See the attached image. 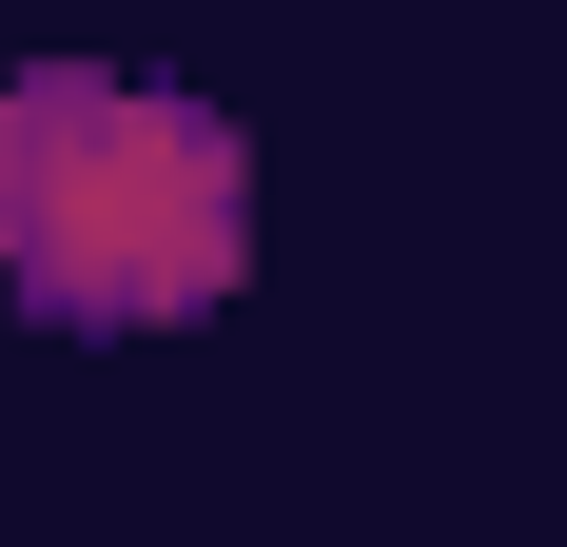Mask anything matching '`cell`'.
Instances as JSON below:
<instances>
[{
	"label": "cell",
	"mask_w": 567,
	"mask_h": 547,
	"mask_svg": "<svg viewBox=\"0 0 567 547\" xmlns=\"http://www.w3.org/2000/svg\"><path fill=\"white\" fill-rule=\"evenodd\" d=\"M0 274L59 332H176L255 274V157L216 99L40 59L0 79Z\"/></svg>",
	"instance_id": "cell-1"
}]
</instances>
